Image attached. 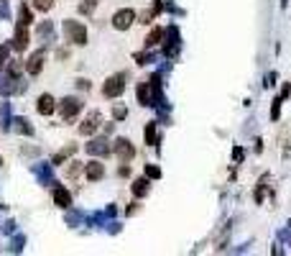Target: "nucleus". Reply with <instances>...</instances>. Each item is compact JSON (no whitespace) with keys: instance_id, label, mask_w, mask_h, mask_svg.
Returning a JSON list of instances; mask_svg holds the SVG:
<instances>
[{"instance_id":"nucleus-12","label":"nucleus","mask_w":291,"mask_h":256,"mask_svg":"<svg viewBox=\"0 0 291 256\" xmlns=\"http://www.w3.org/2000/svg\"><path fill=\"white\" fill-rule=\"evenodd\" d=\"M36 110L41 116H51L54 110H57V100H54L51 95H41L39 97V105H36Z\"/></svg>"},{"instance_id":"nucleus-20","label":"nucleus","mask_w":291,"mask_h":256,"mask_svg":"<svg viewBox=\"0 0 291 256\" xmlns=\"http://www.w3.org/2000/svg\"><path fill=\"white\" fill-rule=\"evenodd\" d=\"M16 123H18L16 128H18L21 133H28V136H31V133H33V128L28 126V120H26V118H18V120H16Z\"/></svg>"},{"instance_id":"nucleus-3","label":"nucleus","mask_w":291,"mask_h":256,"mask_svg":"<svg viewBox=\"0 0 291 256\" xmlns=\"http://www.w3.org/2000/svg\"><path fill=\"white\" fill-rule=\"evenodd\" d=\"M82 110V100L80 97H62L59 100V113H62V118L64 120H72V118H77V113Z\"/></svg>"},{"instance_id":"nucleus-15","label":"nucleus","mask_w":291,"mask_h":256,"mask_svg":"<svg viewBox=\"0 0 291 256\" xmlns=\"http://www.w3.org/2000/svg\"><path fill=\"white\" fill-rule=\"evenodd\" d=\"M18 23H23V26H31V23H33V13H31L28 5H21V10H18Z\"/></svg>"},{"instance_id":"nucleus-14","label":"nucleus","mask_w":291,"mask_h":256,"mask_svg":"<svg viewBox=\"0 0 291 256\" xmlns=\"http://www.w3.org/2000/svg\"><path fill=\"white\" fill-rule=\"evenodd\" d=\"M133 195H136V197L148 195V180H146V177H141V180L133 182Z\"/></svg>"},{"instance_id":"nucleus-4","label":"nucleus","mask_w":291,"mask_h":256,"mask_svg":"<svg viewBox=\"0 0 291 256\" xmlns=\"http://www.w3.org/2000/svg\"><path fill=\"white\" fill-rule=\"evenodd\" d=\"M123 90H125V74H113V77H107V82L103 87V95L105 97H120Z\"/></svg>"},{"instance_id":"nucleus-2","label":"nucleus","mask_w":291,"mask_h":256,"mask_svg":"<svg viewBox=\"0 0 291 256\" xmlns=\"http://www.w3.org/2000/svg\"><path fill=\"white\" fill-rule=\"evenodd\" d=\"M156 90H159V77H151L148 82H141L138 85V100H141V105H153Z\"/></svg>"},{"instance_id":"nucleus-10","label":"nucleus","mask_w":291,"mask_h":256,"mask_svg":"<svg viewBox=\"0 0 291 256\" xmlns=\"http://www.w3.org/2000/svg\"><path fill=\"white\" fill-rule=\"evenodd\" d=\"M87 151L92 157H105V154H110V143H107V139H92L87 143Z\"/></svg>"},{"instance_id":"nucleus-23","label":"nucleus","mask_w":291,"mask_h":256,"mask_svg":"<svg viewBox=\"0 0 291 256\" xmlns=\"http://www.w3.org/2000/svg\"><path fill=\"white\" fill-rule=\"evenodd\" d=\"M146 177H151V180H159V177H161V169H159V166H146Z\"/></svg>"},{"instance_id":"nucleus-24","label":"nucleus","mask_w":291,"mask_h":256,"mask_svg":"<svg viewBox=\"0 0 291 256\" xmlns=\"http://www.w3.org/2000/svg\"><path fill=\"white\" fill-rule=\"evenodd\" d=\"M66 174H69V177H77V174H80V162H72V166L66 169Z\"/></svg>"},{"instance_id":"nucleus-27","label":"nucleus","mask_w":291,"mask_h":256,"mask_svg":"<svg viewBox=\"0 0 291 256\" xmlns=\"http://www.w3.org/2000/svg\"><path fill=\"white\" fill-rule=\"evenodd\" d=\"M87 3H89V5H97V3H100V0H87Z\"/></svg>"},{"instance_id":"nucleus-6","label":"nucleus","mask_w":291,"mask_h":256,"mask_svg":"<svg viewBox=\"0 0 291 256\" xmlns=\"http://www.w3.org/2000/svg\"><path fill=\"white\" fill-rule=\"evenodd\" d=\"M43 59H46V51H43V49L33 51L31 57H28V62H26V72H28L31 77H36V74L43 70Z\"/></svg>"},{"instance_id":"nucleus-1","label":"nucleus","mask_w":291,"mask_h":256,"mask_svg":"<svg viewBox=\"0 0 291 256\" xmlns=\"http://www.w3.org/2000/svg\"><path fill=\"white\" fill-rule=\"evenodd\" d=\"M64 36H66V41L77 44V47H84L87 44V28H84V23H80V21H64Z\"/></svg>"},{"instance_id":"nucleus-16","label":"nucleus","mask_w":291,"mask_h":256,"mask_svg":"<svg viewBox=\"0 0 291 256\" xmlns=\"http://www.w3.org/2000/svg\"><path fill=\"white\" fill-rule=\"evenodd\" d=\"M74 151H77V146H74V143H69V146H64V149H62V151L57 154V157H54V164H62V162H64L66 157H72Z\"/></svg>"},{"instance_id":"nucleus-21","label":"nucleus","mask_w":291,"mask_h":256,"mask_svg":"<svg viewBox=\"0 0 291 256\" xmlns=\"http://www.w3.org/2000/svg\"><path fill=\"white\" fill-rule=\"evenodd\" d=\"M51 33H54V26H51V23H41V26H39V36H41V39H46V36L51 39Z\"/></svg>"},{"instance_id":"nucleus-5","label":"nucleus","mask_w":291,"mask_h":256,"mask_svg":"<svg viewBox=\"0 0 291 256\" xmlns=\"http://www.w3.org/2000/svg\"><path fill=\"white\" fill-rule=\"evenodd\" d=\"M133 21H136V10L123 8V10H118V13L113 16V26H115L118 31H125V28L133 26Z\"/></svg>"},{"instance_id":"nucleus-26","label":"nucleus","mask_w":291,"mask_h":256,"mask_svg":"<svg viewBox=\"0 0 291 256\" xmlns=\"http://www.w3.org/2000/svg\"><path fill=\"white\" fill-rule=\"evenodd\" d=\"M115 118H125V108H115Z\"/></svg>"},{"instance_id":"nucleus-18","label":"nucleus","mask_w":291,"mask_h":256,"mask_svg":"<svg viewBox=\"0 0 291 256\" xmlns=\"http://www.w3.org/2000/svg\"><path fill=\"white\" fill-rule=\"evenodd\" d=\"M54 3H57V0H33V8L43 10V13H49V10L54 8Z\"/></svg>"},{"instance_id":"nucleus-7","label":"nucleus","mask_w":291,"mask_h":256,"mask_svg":"<svg viewBox=\"0 0 291 256\" xmlns=\"http://www.w3.org/2000/svg\"><path fill=\"white\" fill-rule=\"evenodd\" d=\"M113 151L118 154L120 162H130L133 157H136V149H133V143H130L128 139H118L115 146H113Z\"/></svg>"},{"instance_id":"nucleus-25","label":"nucleus","mask_w":291,"mask_h":256,"mask_svg":"<svg viewBox=\"0 0 291 256\" xmlns=\"http://www.w3.org/2000/svg\"><path fill=\"white\" fill-rule=\"evenodd\" d=\"M5 62H8V47L3 44V47H0V67H3Z\"/></svg>"},{"instance_id":"nucleus-9","label":"nucleus","mask_w":291,"mask_h":256,"mask_svg":"<svg viewBox=\"0 0 291 256\" xmlns=\"http://www.w3.org/2000/svg\"><path fill=\"white\" fill-rule=\"evenodd\" d=\"M26 47H28V26L18 23L16 26V36H13V49L16 51H23Z\"/></svg>"},{"instance_id":"nucleus-8","label":"nucleus","mask_w":291,"mask_h":256,"mask_svg":"<svg viewBox=\"0 0 291 256\" xmlns=\"http://www.w3.org/2000/svg\"><path fill=\"white\" fill-rule=\"evenodd\" d=\"M100 120H103V116L97 113V110H92L84 120H82V126H80V133L82 136H89V133H95L97 128H100Z\"/></svg>"},{"instance_id":"nucleus-17","label":"nucleus","mask_w":291,"mask_h":256,"mask_svg":"<svg viewBox=\"0 0 291 256\" xmlns=\"http://www.w3.org/2000/svg\"><path fill=\"white\" fill-rule=\"evenodd\" d=\"M161 39H164V31H161V28H153V31L148 33V39H146V47H156Z\"/></svg>"},{"instance_id":"nucleus-19","label":"nucleus","mask_w":291,"mask_h":256,"mask_svg":"<svg viewBox=\"0 0 291 256\" xmlns=\"http://www.w3.org/2000/svg\"><path fill=\"white\" fill-rule=\"evenodd\" d=\"M146 143H148V146H153V143H156V126L153 123L146 126Z\"/></svg>"},{"instance_id":"nucleus-13","label":"nucleus","mask_w":291,"mask_h":256,"mask_svg":"<svg viewBox=\"0 0 291 256\" xmlns=\"http://www.w3.org/2000/svg\"><path fill=\"white\" fill-rule=\"evenodd\" d=\"M54 203H57L59 208H69V205H72L69 190H64V187H57V190H54Z\"/></svg>"},{"instance_id":"nucleus-11","label":"nucleus","mask_w":291,"mask_h":256,"mask_svg":"<svg viewBox=\"0 0 291 256\" xmlns=\"http://www.w3.org/2000/svg\"><path fill=\"white\" fill-rule=\"evenodd\" d=\"M103 174H105V166L100 164V162H89L84 166V177L89 182H97V180H103Z\"/></svg>"},{"instance_id":"nucleus-22","label":"nucleus","mask_w":291,"mask_h":256,"mask_svg":"<svg viewBox=\"0 0 291 256\" xmlns=\"http://www.w3.org/2000/svg\"><path fill=\"white\" fill-rule=\"evenodd\" d=\"M21 67H23V64H21L18 59H16V62H10V64H8V72H10V77H13V80H16V77L21 74Z\"/></svg>"}]
</instances>
